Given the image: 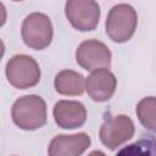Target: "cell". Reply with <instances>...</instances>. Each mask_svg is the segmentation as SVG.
Listing matches in <instances>:
<instances>
[{"label":"cell","mask_w":156,"mask_h":156,"mask_svg":"<svg viewBox=\"0 0 156 156\" xmlns=\"http://www.w3.org/2000/svg\"><path fill=\"white\" fill-rule=\"evenodd\" d=\"M135 126L127 115L110 116L101 124L99 130L100 141L108 150H116L134 136Z\"/></svg>","instance_id":"cell-5"},{"label":"cell","mask_w":156,"mask_h":156,"mask_svg":"<svg viewBox=\"0 0 156 156\" xmlns=\"http://www.w3.org/2000/svg\"><path fill=\"white\" fill-rule=\"evenodd\" d=\"M138 26V15L133 6L128 4H117L107 13L106 34L115 43H126L135 33Z\"/></svg>","instance_id":"cell-2"},{"label":"cell","mask_w":156,"mask_h":156,"mask_svg":"<svg viewBox=\"0 0 156 156\" xmlns=\"http://www.w3.org/2000/svg\"><path fill=\"white\" fill-rule=\"evenodd\" d=\"M21 35L28 48L33 50L46 49L54 37V28L49 16L43 12L29 13L22 22Z\"/></svg>","instance_id":"cell-4"},{"label":"cell","mask_w":156,"mask_h":156,"mask_svg":"<svg viewBox=\"0 0 156 156\" xmlns=\"http://www.w3.org/2000/svg\"><path fill=\"white\" fill-rule=\"evenodd\" d=\"M4 54H5V44H4V41L0 39V61H1L2 56H4Z\"/></svg>","instance_id":"cell-14"},{"label":"cell","mask_w":156,"mask_h":156,"mask_svg":"<svg viewBox=\"0 0 156 156\" xmlns=\"http://www.w3.org/2000/svg\"><path fill=\"white\" fill-rule=\"evenodd\" d=\"M12 1H22V0H12Z\"/></svg>","instance_id":"cell-15"},{"label":"cell","mask_w":156,"mask_h":156,"mask_svg":"<svg viewBox=\"0 0 156 156\" xmlns=\"http://www.w3.org/2000/svg\"><path fill=\"white\" fill-rule=\"evenodd\" d=\"M84 82L85 78L80 73L73 69H62L55 76L54 85L60 95L78 96L84 93Z\"/></svg>","instance_id":"cell-11"},{"label":"cell","mask_w":156,"mask_h":156,"mask_svg":"<svg viewBox=\"0 0 156 156\" xmlns=\"http://www.w3.org/2000/svg\"><path fill=\"white\" fill-rule=\"evenodd\" d=\"M139 122L144 128L149 130H155V112H156V101L155 96L143 98L135 108Z\"/></svg>","instance_id":"cell-12"},{"label":"cell","mask_w":156,"mask_h":156,"mask_svg":"<svg viewBox=\"0 0 156 156\" xmlns=\"http://www.w3.org/2000/svg\"><path fill=\"white\" fill-rule=\"evenodd\" d=\"M65 15L74 29L90 32L99 24L100 6L95 0H67Z\"/></svg>","instance_id":"cell-6"},{"label":"cell","mask_w":156,"mask_h":156,"mask_svg":"<svg viewBox=\"0 0 156 156\" xmlns=\"http://www.w3.org/2000/svg\"><path fill=\"white\" fill-rule=\"evenodd\" d=\"M117 88V78L108 68H99L91 71L85 78L84 90L89 98L96 102L110 100Z\"/></svg>","instance_id":"cell-8"},{"label":"cell","mask_w":156,"mask_h":156,"mask_svg":"<svg viewBox=\"0 0 156 156\" xmlns=\"http://www.w3.org/2000/svg\"><path fill=\"white\" fill-rule=\"evenodd\" d=\"M55 123L63 129H76L87 121L85 106L76 100H58L52 110Z\"/></svg>","instance_id":"cell-10"},{"label":"cell","mask_w":156,"mask_h":156,"mask_svg":"<svg viewBox=\"0 0 156 156\" xmlns=\"http://www.w3.org/2000/svg\"><path fill=\"white\" fill-rule=\"evenodd\" d=\"M6 20H7V11L5 5L0 1V28L6 23Z\"/></svg>","instance_id":"cell-13"},{"label":"cell","mask_w":156,"mask_h":156,"mask_svg":"<svg viewBox=\"0 0 156 156\" xmlns=\"http://www.w3.org/2000/svg\"><path fill=\"white\" fill-rule=\"evenodd\" d=\"M13 123L23 130H35L45 126L48 121L46 102L39 95H24L18 98L11 107Z\"/></svg>","instance_id":"cell-1"},{"label":"cell","mask_w":156,"mask_h":156,"mask_svg":"<svg viewBox=\"0 0 156 156\" xmlns=\"http://www.w3.org/2000/svg\"><path fill=\"white\" fill-rule=\"evenodd\" d=\"M112 54L107 45L96 39L82 41L76 50V61L85 71L110 68Z\"/></svg>","instance_id":"cell-7"},{"label":"cell","mask_w":156,"mask_h":156,"mask_svg":"<svg viewBox=\"0 0 156 156\" xmlns=\"http://www.w3.org/2000/svg\"><path fill=\"white\" fill-rule=\"evenodd\" d=\"M91 144L90 136L82 132L76 134H60L51 139L48 146L49 156H80Z\"/></svg>","instance_id":"cell-9"},{"label":"cell","mask_w":156,"mask_h":156,"mask_svg":"<svg viewBox=\"0 0 156 156\" xmlns=\"http://www.w3.org/2000/svg\"><path fill=\"white\" fill-rule=\"evenodd\" d=\"M5 74L13 88L23 90L35 87L40 80L41 72L38 62L32 56L18 54L7 61Z\"/></svg>","instance_id":"cell-3"}]
</instances>
